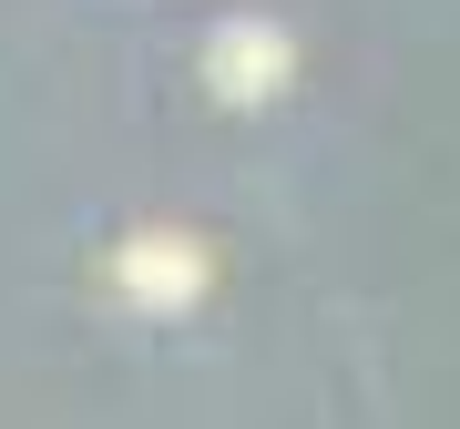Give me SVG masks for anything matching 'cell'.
I'll list each match as a JSON object with an SVG mask.
<instances>
[{"label":"cell","instance_id":"1","mask_svg":"<svg viewBox=\"0 0 460 429\" xmlns=\"http://www.w3.org/2000/svg\"><path fill=\"white\" fill-rule=\"evenodd\" d=\"M113 297H133V307H195L205 297V246H184V235H133V246H113Z\"/></svg>","mask_w":460,"mask_h":429},{"label":"cell","instance_id":"2","mask_svg":"<svg viewBox=\"0 0 460 429\" xmlns=\"http://www.w3.org/2000/svg\"><path fill=\"white\" fill-rule=\"evenodd\" d=\"M296 72V51H287V31H266V21H226V31L205 41V83H215V102H266Z\"/></svg>","mask_w":460,"mask_h":429}]
</instances>
